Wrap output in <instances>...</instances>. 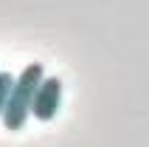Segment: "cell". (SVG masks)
Instances as JSON below:
<instances>
[{"instance_id":"cell-1","label":"cell","mask_w":149,"mask_h":147,"mask_svg":"<svg viewBox=\"0 0 149 147\" xmlns=\"http://www.w3.org/2000/svg\"><path fill=\"white\" fill-rule=\"evenodd\" d=\"M42 76H45V68L40 62H28L23 68V74L14 79V88L8 93V102H6V110H3V127L11 133L23 130L25 119L31 116V105H34V96H37V88H40Z\"/></svg>"},{"instance_id":"cell-2","label":"cell","mask_w":149,"mask_h":147,"mask_svg":"<svg viewBox=\"0 0 149 147\" xmlns=\"http://www.w3.org/2000/svg\"><path fill=\"white\" fill-rule=\"evenodd\" d=\"M59 102H62V79L59 76H42L34 105H31V116L37 122H51L59 110Z\"/></svg>"},{"instance_id":"cell-3","label":"cell","mask_w":149,"mask_h":147,"mask_svg":"<svg viewBox=\"0 0 149 147\" xmlns=\"http://www.w3.org/2000/svg\"><path fill=\"white\" fill-rule=\"evenodd\" d=\"M11 88H14V74L0 71V116H3V110H6V102H8Z\"/></svg>"}]
</instances>
